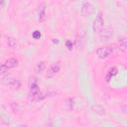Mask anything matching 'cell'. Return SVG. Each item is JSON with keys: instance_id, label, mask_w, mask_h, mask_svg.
I'll use <instances>...</instances> for the list:
<instances>
[{"instance_id": "obj_1", "label": "cell", "mask_w": 127, "mask_h": 127, "mask_svg": "<svg viewBox=\"0 0 127 127\" xmlns=\"http://www.w3.org/2000/svg\"><path fill=\"white\" fill-rule=\"evenodd\" d=\"M104 28V19H103V14L101 11H98L96 16H95V19L93 21V24H92V29H93V32L96 33V34H100V32L103 30Z\"/></svg>"}, {"instance_id": "obj_2", "label": "cell", "mask_w": 127, "mask_h": 127, "mask_svg": "<svg viewBox=\"0 0 127 127\" xmlns=\"http://www.w3.org/2000/svg\"><path fill=\"white\" fill-rule=\"evenodd\" d=\"M113 52V47L112 46H102V47H99L97 50H96V56L103 60V59H106L108 58Z\"/></svg>"}, {"instance_id": "obj_3", "label": "cell", "mask_w": 127, "mask_h": 127, "mask_svg": "<svg viewBox=\"0 0 127 127\" xmlns=\"http://www.w3.org/2000/svg\"><path fill=\"white\" fill-rule=\"evenodd\" d=\"M61 63L60 62H55L53 64H50V66L48 67V70L46 72V77L47 78H51V77H54L56 74H58L61 70Z\"/></svg>"}, {"instance_id": "obj_4", "label": "cell", "mask_w": 127, "mask_h": 127, "mask_svg": "<svg viewBox=\"0 0 127 127\" xmlns=\"http://www.w3.org/2000/svg\"><path fill=\"white\" fill-rule=\"evenodd\" d=\"M93 11H94V7H93L91 2H89V1L83 2L82 6H81V15L83 17L90 16L93 13Z\"/></svg>"}, {"instance_id": "obj_5", "label": "cell", "mask_w": 127, "mask_h": 127, "mask_svg": "<svg viewBox=\"0 0 127 127\" xmlns=\"http://www.w3.org/2000/svg\"><path fill=\"white\" fill-rule=\"evenodd\" d=\"M112 37H113V29L110 27H104L103 30L99 34L100 41H102V42H106V41L110 40Z\"/></svg>"}, {"instance_id": "obj_6", "label": "cell", "mask_w": 127, "mask_h": 127, "mask_svg": "<svg viewBox=\"0 0 127 127\" xmlns=\"http://www.w3.org/2000/svg\"><path fill=\"white\" fill-rule=\"evenodd\" d=\"M3 83H5L6 85H8V86H9L11 89H13V90L19 89V88L21 87V85H22L21 80H19V79H17V78H12V77L7 78V80L3 79Z\"/></svg>"}, {"instance_id": "obj_7", "label": "cell", "mask_w": 127, "mask_h": 127, "mask_svg": "<svg viewBox=\"0 0 127 127\" xmlns=\"http://www.w3.org/2000/svg\"><path fill=\"white\" fill-rule=\"evenodd\" d=\"M5 43H6V45H7L10 49H12V50L18 49V42H17V40H16L14 37L5 36Z\"/></svg>"}, {"instance_id": "obj_8", "label": "cell", "mask_w": 127, "mask_h": 127, "mask_svg": "<svg viewBox=\"0 0 127 127\" xmlns=\"http://www.w3.org/2000/svg\"><path fill=\"white\" fill-rule=\"evenodd\" d=\"M39 10H38V16H39V21L40 22H44L47 18V15H46V3L43 2L39 5Z\"/></svg>"}, {"instance_id": "obj_9", "label": "cell", "mask_w": 127, "mask_h": 127, "mask_svg": "<svg viewBox=\"0 0 127 127\" xmlns=\"http://www.w3.org/2000/svg\"><path fill=\"white\" fill-rule=\"evenodd\" d=\"M3 64L8 68V69H10V68H14V67H16V66H18V64H19V61H18V59H16V58H9V59H7L4 63H3Z\"/></svg>"}, {"instance_id": "obj_10", "label": "cell", "mask_w": 127, "mask_h": 127, "mask_svg": "<svg viewBox=\"0 0 127 127\" xmlns=\"http://www.w3.org/2000/svg\"><path fill=\"white\" fill-rule=\"evenodd\" d=\"M118 46L121 52L127 54V37H119L118 38Z\"/></svg>"}, {"instance_id": "obj_11", "label": "cell", "mask_w": 127, "mask_h": 127, "mask_svg": "<svg viewBox=\"0 0 127 127\" xmlns=\"http://www.w3.org/2000/svg\"><path fill=\"white\" fill-rule=\"evenodd\" d=\"M91 110L95 113V114H98V115H105V108L102 106V105H100V104H93L92 106H91Z\"/></svg>"}, {"instance_id": "obj_12", "label": "cell", "mask_w": 127, "mask_h": 127, "mask_svg": "<svg viewBox=\"0 0 127 127\" xmlns=\"http://www.w3.org/2000/svg\"><path fill=\"white\" fill-rule=\"evenodd\" d=\"M117 72H118L117 67L112 66L111 68H109V70L107 71V74H106V80H107V81H109V79H110L111 77H113L114 75H116V74H117Z\"/></svg>"}, {"instance_id": "obj_13", "label": "cell", "mask_w": 127, "mask_h": 127, "mask_svg": "<svg viewBox=\"0 0 127 127\" xmlns=\"http://www.w3.org/2000/svg\"><path fill=\"white\" fill-rule=\"evenodd\" d=\"M45 67H46V64H45V62H39L36 66H35V71L37 73H42L44 70H45Z\"/></svg>"}, {"instance_id": "obj_14", "label": "cell", "mask_w": 127, "mask_h": 127, "mask_svg": "<svg viewBox=\"0 0 127 127\" xmlns=\"http://www.w3.org/2000/svg\"><path fill=\"white\" fill-rule=\"evenodd\" d=\"M8 70H9V69H8V68H7V67L2 64H1V66H0V73H1V75H4Z\"/></svg>"}, {"instance_id": "obj_15", "label": "cell", "mask_w": 127, "mask_h": 127, "mask_svg": "<svg viewBox=\"0 0 127 127\" xmlns=\"http://www.w3.org/2000/svg\"><path fill=\"white\" fill-rule=\"evenodd\" d=\"M33 38L34 39H39V38H41V32L40 31H38V30H36L34 33H33Z\"/></svg>"}, {"instance_id": "obj_16", "label": "cell", "mask_w": 127, "mask_h": 127, "mask_svg": "<svg viewBox=\"0 0 127 127\" xmlns=\"http://www.w3.org/2000/svg\"><path fill=\"white\" fill-rule=\"evenodd\" d=\"M65 46H66V48H67L68 50H71V48H72V43H71V41L67 40V41L65 42Z\"/></svg>"}]
</instances>
